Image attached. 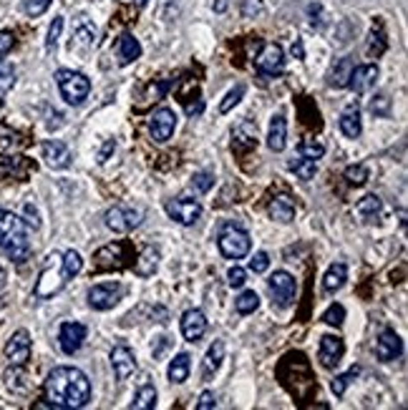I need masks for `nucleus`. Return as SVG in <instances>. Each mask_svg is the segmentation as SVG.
Segmentation results:
<instances>
[{"label":"nucleus","instance_id":"obj_1","mask_svg":"<svg viewBox=\"0 0 408 410\" xmlns=\"http://www.w3.org/2000/svg\"><path fill=\"white\" fill-rule=\"evenodd\" d=\"M46 400L51 408H84L91 400V383L78 368H53L46 378Z\"/></svg>","mask_w":408,"mask_h":410},{"label":"nucleus","instance_id":"obj_2","mask_svg":"<svg viewBox=\"0 0 408 410\" xmlns=\"http://www.w3.org/2000/svg\"><path fill=\"white\" fill-rule=\"evenodd\" d=\"M0 252L18 264L31 257V242H28V232H25V222L5 209H0Z\"/></svg>","mask_w":408,"mask_h":410},{"label":"nucleus","instance_id":"obj_3","mask_svg":"<svg viewBox=\"0 0 408 410\" xmlns=\"http://www.w3.org/2000/svg\"><path fill=\"white\" fill-rule=\"evenodd\" d=\"M56 84H58L63 101L71 103V106H81L88 99V93H91V81L84 73H78V71L61 68L56 73Z\"/></svg>","mask_w":408,"mask_h":410},{"label":"nucleus","instance_id":"obj_4","mask_svg":"<svg viewBox=\"0 0 408 410\" xmlns=\"http://www.w3.org/2000/svg\"><path fill=\"white\" fill-rule=\"evenodd\" d=\"M217 244H219V252H222L227 259H242V257H247L250 249H252L250 234H247L245 229H239V227H224Z\"/></svg>","mask_w":408,"mask_h":410},{"label":"nucleus","instance_id":"obj_5","mask_svg":"<svg viewBox=\"0 0 408 410\" xmlns=\"http://www.w3.org/2000/svg\"><path fill=\"white\" fill-rule=\"evenodd\" d=\"M267 290L272 294V302L278 305V307H293L295 297H298V282L290 272L285 270H278L275 274H269L267 279Z\"/></svg>","mask_w":408,"mask_h":410},{"label":"nucleus","instance_id":"obj_6","mask_svg":"<svg viewBox=\"0 0 408 410\" xmlns=\"http://www.w3.org/2000/svg\"><path fill=\"white\" fill-rule=\"evenodd\" d=\"M141 219H144V212L136 209V207H111L106 212L104 222H106V227L111 232L129 234L141 225Z\"/></svg>","mask_w":408,"mask_h":410},{"label":"nucleus","instance_id":"obj_7","mask_svg":"<svg viewBox=\"0 0 408 410\" xmlns=\"http://www.w3.org/2000/svg\"><path fill=\"white\" fill-rule=\"evenodd\" d=\"M167 214H169L177 225L192 227L197 225L202 217V204L197 199H189V196H179V199L167 201Z\"/></svg>","mask_w":408,"mask_h":410},{"label":"nucleus","instance_id":"obj_8","mask_svg":"<svg viewBox=\"0 0 408 410\" xmlns=\"http://www.w3.org/2000/svg\"><path fill=\"white\" fill-rule=\"evenodd\" d=\"M123 297V287L119 282H104V285H93L88 290V305L93 310H111L119 305V300Z\"/></svg>","mask_w":408,"mask_h":410},{"label":"nucleus","instance_id":"obj_9","mask_svg":"<svg viewBox=\"0 0 408 410\" xmlns=\"http://www.w3.org/2000/svg\"><path fill=\"white\" fill-rule=\"evenodd\" d=\"M254 66H257V71H260L262 76H280L285 71V53H283V48L278 43H267V46L262 48V53L257 55Z\"/></svg>","mask_w":408,"mask_h":410},{"label":"nucleus","instance_id":"obj_10","mask_svg":"<svg viewBox=\"0 0 408 410\" xmlns=\"http://www.w3.org/2000/svg\"><path fill=\"white\" fill-rule=\"evenodd\" d=\"M346 355V342L340 340L338 335H323L320 337V350H317V360L323 365L325 370H333L338 368L340 360Z\"/></svg>","mask_w":408,"mask_h":410},{"label":"nucleus","instance_id":"obj_11","mask_svg":"<svg viewBox=\"0 0 408 410\" xmlns=\"http://www.w3.org/2000/svg\"><path fill=\"white\" fill-rule=\"evenodd\" d=\"M177 129V114L171 109H156L152 114V121H149V131H152V139L164 144V141L171 139V133Z\"/></svg>","mask_w":408,"mask_h":410},{"label":"nucleus","instance_id":"obj_12","mask_svg":"<svg viewBox=\"0 0 408 410\" xmlns=\"http://www.w3.org/2000/svg\"><path fill=\"white\" fill-rule=\"evenodd\" d=\"M5 357H8V363L13 368H23L28 363V357H31V335H28V330L13 333V337L5 345Z\"/></svg>","mask_w":408,"mask_h":410},{"label":"nucleus","instance_id":"obj_13","mask_svg":"<svg viewBox=\"0 0 408 410\" xmlns=\"http://www.w3.org/2000/svg\"><path fill=\"white\" fill-rule=\"evenodd\" d=\"M66 282L69 279L63 277V270L58 267V270L53 272V267H46V270L40 272L38 277V285H36V297L38 300H48V297H53V294H58L66 287Z\"/></svg>","mask_w":408,"mask_h":410},{"label":"nucleus","instance_id":"obj_14","mask_svg":"<svg viewBox=\"0 0 408 410\" xmlns=\"http://www.w3.org/2000/svg\"><path fill=\"white\" fill-rule=\"evenodd\" d=\"M123 252H126V247H123L121 242H114V244H106V247H101L99 252H96V257H93V264H96V270L104 272V270H121L123 264Z\"/></svg>","mask_w":408,"mask_h":410},{"label":"nucleus","instance_id":"obj_15","mask_svg":"<svg viewBox=\"0 0 408 410\" xmlns=\"http://www.w3.org/2000/svg\"><path fill=\"white\" fill-rule=\"evenodd\" d=\"M84 340H86V327L81 322H63L61 333H58V342H61V350L66 355L78 353Z\"/></svg>","mask_w":408,"mask_h":410},{"label":"nucleus","instance_id":"obj_16","mask_svg":"<svg viewBox=\"0 0 408 410\" xmlns=\"http://www.w3.org/2000/svg\"><path fill=\"white\" fill-rule=\"evenodd\" d=\"M111 368H114L116 380H126L131 372L136 370V355L126 345H116L111 350Z\"/></svg>","mask_w":408,"mask_h":410},{"label":"nucleus","instance_id":"obj_17","mask_svg":"<svg viewBox=\"0 0 408 410\" xmlns=\"http://www.w3.org/2000/svg\"><path fill=\"white\" fill-rule=\"evenodd\" d=\"M204 333H207V318H204V312L187 310L184 315H182V335H184V340L197 342L204 337Z\"/></svg>","mask_w":408,"mask_h":410},{"label":"nucleus","instance_id":"obj_18","mask_svg":"<svg viewBox=\"0 0 408 410\" xmlns=\"http://www.w3.org/2000/svg\"><path fill=\"white\" fill-rule=\"evenodd\" d=\"M40 151H43V159H46V164L51 169H66L71 164V149L58 139L46 141L40 146Z\"/></svg>","mask_w":408,"mask_h":410},{"label":"nucleus","instance_id":"obj_19","mask_svg":"<svg viewBox=\"0 0 408 410\" xmlns=\"http://www.w3.org/2000/svg\"><path fill=\"white\" fill-rule=\"evenodd\" d=\"M376 81H378V66H373V63L355 66L353 73H350V81H348V88H353L355 93H365L376 86Z\"/></svg>","mask_w":408,"mask_h":410},{"label":"nucleus","instance_id":"obj_20","mask_svg":"<svg viewBox=\"0 0 408 410\" xmlns=\"http://www.w3.org/2000/svg\"><path fill=\"white\" fill-rule=\"evenodd\" d=\"M400 353H403V342H400L398 335L393 333V330H385V333H381V337H378V342H376L378 360L391 363V360H396Z\"/></svg>","mask_w":408,"mask_h":410},{"label":"nucleus","instance_id":"obj_21","mask_svg":"<svg viewBox=\"0 0 408 410\" xmlns=\"http://www.w3.org/2000/svg\"><path fill=\"white\" fill-rule=\"evenodd\" d=\"M31 171H36V164L28 162L25 156H10L5 162H0V177H5V179L16 177L18 181H25V177H28Z\"/></svg>","mask_w":408,"mask_h":410},{"label":"nucleus","instance_id":"obj_22","mask_svg":"<svg viewBox=\"0 0 408 410\" xmlns=\"http://www.w3.org/2000/svg\"><path fill=\"white\" fill-rule=\"evenodd\" d=\"M116 55H119V66H129L141 55V43L131 33H121L116 38Z\"/></svg>","mask_w":408,"mask_h":410},{"label":"nucleus","instance_id":"obj_23","mask_svg":"<svg viewBox=\"0 0 408 410\" xmlns=\"http://www.w3.org/2000/svg\"><path fill=\"white\" fill-rule=\"evenodd\" d=\"M269 217L275 219V222H280V225H290L295 219V201L293 196H287V194H278L275 199L269 201Z\"/></svg>","mask_w":408,"mask_h":410},{"label":"nucleus","instance_id":"obj_24","mask_svg":"<svg viewBox=\"0 0 408 410\" xmlns=\"http://www.w3.org/2000/svg\"><path fill=\"white\" fill-rule=\"evenodd\" d=\"M285 144H287V121L283 114H278V116H272V121H269L267 146H269V151L280 154V151L285 149Z\"/></svg>","mask_w":408,"mask_h":410},{"label":"nucleus","instance_id":"obj_25","mask_svg":"<svg viewBox=\"0 0 408 410\" xmlns=\"http://www.w3.org/2000/svg\"><path fill=\"white\" fill-rule=\"evenodd\" d=\"M340 131H343V136H348V139H358L363 131V124H361V111H358V106L355 103H350L346 111H343V116H340Z\"/></svg>","mask_w":408,"mask_h":410},{"label":"nucleus","instance_id":"obj_26","mask_svg":"<svg viewBox=\"0 0 408 410\" xmlns=\"http://www.w3.org/2000/svg\"><path fill=\"white\" fill-rule=\"evenodd\" d=\"M222 360H224V342L222 340H215L209 345L207 355H204V363H202V375L204 378H212L219 368H222Z\"/></svg>","mask_w":408,"mask_h":410},{"label":"nucleus","instance_id":"obj_27","mask_svg":"<svg viewBox=\"0 0 408 410\" xmlns=\"http://www.w3.org/2000/svg\"><path fill=\"white\" fill-rule=\"evenodd\" d=\"M381 209H383V204H381V196H376V194H368V196H363V199L355 204V214H358L365 225L376 222Z\"/></svg>","mask_w":408,"mask_h":410},{"label":"nucleus","instance_id":"obj_28","mask_svg":"<svg viewBox=\"0 0 408 410\" xmlns=\"http://www.w3.org/2000/svg\"><path fill=\"white\" fill-rule=\"evenodd\" d=\"M353 58H340L335 66H333L331 71V78H328V84L333 86V88H348V81H350V73H353Z\"/></svg>","mask_w":408,"mask_h":410},{"label":"nucleus","instance_id":"obj_29","mask_svg":"<svg viewBox=\"0 0 408 410\" xmlns=\"http://www.w3.org/2000/svg\"><path fill=\"white\" fill-rule=\"evenodd\" d=\"M156 267H159V249L154 247L144 249L139 255V259H136V264H134V270H136L139 277H152L156 272Z\"/></svg>","mask_w":408,"mask_h":410},{"label":"nucleus","instance_id":"obj_30","mask_svg":"<svg viewBox=\"0 0 408 410\" xmlns=\"http://www.w3.org/2000/svg\"><path fill=\"white\" fill-rule=\"evenodd\" d=\"M348 279V267L343 262H335L328 267V272H325L323 277V287L325 292H335V290H340V287L346 285Z\"/></svg>","mask_w":408,"mask_h":410},{"label":"nucleus","instance_id":"obj_31","mask_svg":"<svg viewBox=\"0 0 408 410\" xmlns=\"http://www.w3.org/2000/svg\"><path fill=\"white\" fill-rule=\"evenodd\" d=\"M73 36H76V40L81 43L84 48H88V46H93L96 43V36H99V31H96V25L88 21L86 16H81L73 23Z\"/></svg>","mask_w":408,"mask_h":410},{"label":"nucleus","instance_id":"obj_32","mask_svg":"<svg viewBox=\"0 0 408 410\" xmlns=\"http://www.w3.org/2000/svg\"><path fill=\"white\" fill-rule=\"evenodd\" d=\"M189 368H192V357L187 355V353H179L169 363V380L177 383V385H182V383L189 378Z\"/></svg>","mask_w":408,"mask_h":410},{"label":"nucleus","instance_id":"obj_33","mask_svg":"<svg viewBox=\"0 0 408 410\" xmlns=\"http://www.w3.org/2000/svg\"><path fill=\"white\" fill-rule=\"evenodd\" d=\"M287 169L295 171V177L302 179V181H310V179L315 177L317 164H315V159H305V156H300V159H290V162H287Z\"/></svg>","mask_w":408,"mask_h":410},{"label":"nucleus","instance_id":"obj_34","mask_svg":"<svg viewBox=\"0 0 408 410\" xmlns=\"http://www.w3.org/2000/svg\"><path fill=\"white\" fill-rule=\"evenodd\" d=\"M61 270L66 279H73L78 272L84 270V259H81V255H78L76 249H69V252L61 257Z\"/></svg>","mask_w":408,"mask_h":410},{"label":"nucleus","instance_id":"obj_35","mask_svg":"<svg viewBox=\"0 0 408 410\" xmlns=\"http://www.w3.org/2000/svg\"><path fill=\"white\" fill-rule=\"evenodd\" d=\"M131 408H134V410L156 408V390H154V385H141L139 390H136V395H134Z\"/></svg>","mask_w":408,"mask_h":410},{"label":"nucleus","instance_id":"obj_36","mask_svg":"<svg viewBox=\"0 0 408 410\" xmlns=\"http://www.w3.org/2000/svg\"><path fill=\"white\" fill-rule=\"evenodd\" d=\"M257 307H260V294L254 292V290H245V292L235 300V310H237L239 315H252Z\"/></svg>","mask_w":408,"mask_h":410},{"label":"nucleus","instance_id":"obj_37","mask_svg":"<svg viewBox=\"0 0 408 410\" xmlns=\"http://www.w3.org/2000/svg\"><path fill=\"white\" fill-rule=\"evenodd\" d=\"M298 154L305 156V159H315V162H317V159L325 154V146L320 144V141H315V139H305V141H300Z\"/></svg>","mask_w":408,"mask_h":410},{"label":"nucleus","instance_id":"obj_38","mask_svg":"<svg viewBox=\"0 0 408 410\" xmlns=\"http://www.w3.org/2000/svg\"><path fill=\"white\" fill-rule=\"evenodd\" d=\"M358 372H361V370H358V368H350V370H348V372H343V375H338V378H335V380H333V383H331L333 393L338 395V398H340V395H346L348 385H350V383H353V380L358 378Z\"/></svg>","mask_w":408,"mask_h":410},{"label":"nucleus","instance_id":"obj_39","mask_svg":"<svg viewBox=\"0 0 408 410\" xmlns=\"http://www.w3.org/2000/svg\"><path fill=\"white\" fill-rule=\"evenodd\" d=\"M61 31H63V18H53V23H51V28H48V38H46L48 53H56V48H58V38H61Z\"/></svg>","mask_w":408,"mask_h":410},{"label":"nucleus","instance_id":"obj_40","mask_svg":"<svg viewBox=\"0 0 408 410\" xmlns=\"http://www.w3.org/2000/svg\"><path fill=\"white\" fill-rule=\"evenodd\" d=\"M242 96H245V86H242V84L235 86V88H232V91L227 93V96H224L222 103H219V111H222V114L232 111V109H235V106L239 103V101H242Z\"/></svg>","mask_w":408,"mask_h":410},{"label":"nucleus","instance_id":"obj_41","mask_svg":"<svg viewBox=\"0 0 408 410\" xmlns=\"http://www.w3.org/2000/svg\"><path fill=\"white\" fill-rule=\"evenodd\" d=\"M53 0H23V13L25 16H31V18H38V16H43L48 10V5H51Z\"/></svg>","mask_w":408,"mask_h":410},{"label":"nucleus","instance_id":"obj_42","mask_svg":"<svg viewBox=\"0 0 408 410\" xmlns=\"http://www.w3.org/2000/svg\"><path fill=\"white\" fill-rule=\"evenodd\" d=\"M343 320H346V307H343V305H331L323 315L325 325H333V327H340L343 325Z\"/></svg>","mask_w":408,"mask_h":410},{"label":"nucleus","instance_id":"obj_43","mask_svg":"<svg viewBox=\"0 0 408 410\" xmlns=\"http://www.w3.org/2000/svg\"><path fill=\"white\" fill-rule=\"evenodd\" d=\"M23 144L21 141V133L16 131H0V154H10L13 149H18Z\"/></svg>","mask_w":408,"mask_h":410},{"label":"nucleus","instance_id":"obj_44","mask_svg":"<svg viewBox=\"0 0 408 410\" xmlns=\"http://www.w3.org/2000/svg\"><path fill=\"white\" fill-rule=\"evenodd\" d=\"M368 109L373 116H388V114H391V99H388L385 93H378L376 99L370 101Z\"/></svg>","mask_w":408,"mask_h":410},{"label":"nucleus","instance_id":"obj_45","mask_svg":"<svg viewBox=\"0 0 408 410\" xmlns=\"http://www.w3.org/2000/svg\"><path fill=\"white\" fill-rule=\"evenodd\" d=\"M346 179L350 181V184L363 186L365 181H368V169H365L363 164H358V166H348V169H346Z\"/></svg>","mask_w":408,"mask_h":410},{"label":"nucleus","instance_id":"obj_46","mask_svg":"<svg viewBox=\"0 0 408 410\" xmlns=\"http://www.w3.org/2000/svg\"><path fill=\"white\" fill-rule=\"evenodd\" d=\"M13 81H16V68L10 63L0 61V93L8 91L10 86H13Z\"/></svg>","mask_w":408,"mask_h":410},{"label":"nucleus","instance_id":"obj_47","mask_svg":"<svg viewBox=\"0 0 408 410\" xmlns=\"http://www.w3.org/2000/svg\"><path fill=\"white\" fill-rule=\"evenodd\" d=\"M212 184H215V177L207 174V171H200V174H194L192 177V186L197 189V192H209Z\"/></svg>","mask_w":408,"mask_h":410},{"label":"nucleus","instance_id":"obj_48","mask_svg":"<svg viewBox=\"0 0 408 410\" xmlns=\"http://www.w3.org/2000/svg\"><path fill=\"white\" fill-rule=\"evenodd\" d=\"M227 282H230V287H235V290H239V287H245L247 282V272L242 270V267H232L230 272H227Z\"/></svg>","mask_w":408,"mask_h":410},{"label":"nucleus","instance_id":"obj_49","mask_svg":"<svg viewBox=\"0 0 408 410\" xmlns=\"http://www.w3.org/2000/svg\"><path fill=\"white\" fill-rule=\"evenodd\" d=\"M267 267H269L267 252H257V255L250 259V270H252L254 274H262V272H267Z\"/></svg>","mask_w":408,"mask_h":410},{"label":"nucleus","instance_id":"obj_50","mask_svg":"<svg viewBox=\"0 0 408 410\" xmlns=\"http://www.w3.org/2000/svg\"><path fill=\"white\" fill-rule=\"evenodd\" d=\"M385 51V38L383 33H370V43H368V55H381Z\"/></svg>","mask_w":408,"mask_h":410},{"label":"nucleus","instance_id":"obj_51","mask_svg":"<svg viewBox=\"0 0 408 410\" xmlns=\"http://www.w3.org/2000/svg\"><path fill=\"white\" fill-rule=\"evenodd\" d=\"M25 222H28V227H33V229H38L40 227V214H38V209H36V204H33V201L25 204Z\"/></svg>","mask_w":408,"mask_h":410},{"label":"nucleus","instance_id":"obj_52","mask_svg":"<svg viewBox=\"0 0 408 410\" xmlns=\"http://www.w3.org/2000/svg\"><path fill=\"white\" fill-rule=\"evenodd\" d=\"M212 408H217V398L212 390H204L200 395V400H197V410H212Z\"/></svg>","mask_w":408,"mask_h":410},{"label":"nucleus","instance_id":"obj_53","mask_svg":"<svg viewBox=\"0 0 408 410\" xmlns=\"http://www.w3.org/2000/svg\"><path fill=\"white\" fill-rule=\"evenodd\" d=\"M13 46H16V38H13V33L0 31V61H3V55L8 53Z\"/></svg>","mask_w":408,"mask_h":410},{"label":"nucleus","instance_id":"obj_54","mask_svg":"<svg viewBox=\"0 0 408 410\" xmlns=\"http://www.w3.org/2000/svg\"><path fill=\"white\" fill-rule=\"evenodd\" d=\"M169 348V337L167 335H162V337H156L154 340V345H152V353H154V357L159 360V357L164 355V350Z\"/></svg>","mask_w":408,"mask_h":410},{"label":"nucleus","instance_id":"obj_55","mask_svg":"<svg viewBox=\"0 0 408 410\" xmlns=\"http://www.w3.org/2000/svg\"><path fill=\"white\" fill-rule=\"evenodd\" d=\"M114 149H116V141H114V139H108L106 144H104V149H101L99 162H106V159H108V154H111V151H114Z\"/></svg>","mask_w":408,"mask_h":410},{"label":"nucleus","instance_id":"obj_56","mask_svg":"<svg viewBox=\"0 0 408 410\" xmlns=\"http://www.w3.org/2000/svg\"><path fill=\"white\" fill-rule=\"evenodd\" d=\"M202 111H204V101L202 99H197V103H189V106H187V114H189V116H197Z\"/></svg>","mask_w":408,"mask_h":410},{"label":"nucleus","instance_id":"obj_57","mask_svg":"<svg viewBox=\"0 0 408 410\" xmlns=\"http://www.w3.org/2000/svg\"><path fill=\"white\" fill-rule=\"evenodd\" d=\"M169 88V81H164V84H159V86H152V96L154 99H159V96H164V91Z\"/></svg>","mask_w":408,"mask_h":410},{"label":"nucleus","instance_id":"obj_58","mask_svg":"<svg viewBox=\"0 0 408 410\" xmlns=\"http://www.w3.org/2000/svg\"><path fill=\"white\" fill-rule=\"evenodd\" d=\"M3 287H5V272L0 270V290H3Z\"/></svg>","mask_w":408,"mask_h":410},{"label":"nucleus","instance_id":"obj_59","mask_svg":"<svg viewBox=\"0 0 408 410\" xmlns=\"http://www.w3.org/2000/svg\"><path fill=\"white\" fill-rule=\"evenodd\" d=\"M134 3H136V5H139V8H144V5H147L149 0H134Z\"/></svg>","mask_w":408,"mask_h":410}]
</instances>
